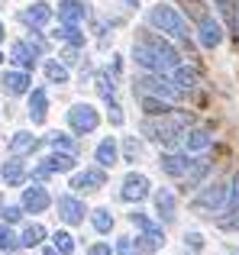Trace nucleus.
<instances>
[{
	"label": "nucleus",
	"instance_id": "09e8293b",
	"mask_svg": "<svg viewBox=\"0 0 239 255\" xmlns=\"http://www.w3.org/2000/svg\"><path fill=\"white\" fill-rule=\"evenodd\" d=\"M236 36H239V23H236Z\"/></svg>",
	"mask_w": 239,
	"mask_h": 255
},
{
	"label": "nucleus",
	"instance_id": "39448f33",
	"mask_svg": "<svg viewBox=\"0 0 239 255\" xmlns=\"http://www.w3.org/2000/svg\"><path fill=\"white\" fill-rule=\"evenodd\" d=\"M227 191H230V187H223V184H210L207 191L191 204V207H194V213L207 217V213H214V210H227V197H230Z\"/></svg>",
	"mask_w": 239,
	"mask_h": 255
},
{
	"label": "nucleus",
	"instance_id": "4be33fe9",
	"mask_svg": "<svg viewBox=\"0 0 239 255\" xmlns=\"http://www.w3.org/2000/svg\"><path fill=\"white\" fill-rule=\"evenodd\" d=\"M39 149V139L32 136V132H16V136L10 139V152L13 155H23V152H36Z\"/></svg>",
	"mask_w": 239,
	"mask_h": 255
},
{
	"label": "nucleus",
	"instance_id": "9b49d317",
	"mask_svg": "<svg viewBox=\"0 0 239 255\" xmlns=\"http://www.w3.org/2000/svg\"><path fill=\"white\" fill-rule=\"evenodd\" d=\"M45 207H49V194H45V187L32 184V187H26V191H23V210H29V213H42Z\"/></svg>",
	"mask_w": 239,
	"mask_h": 255
},
{
	"label": "nucleus",
	"instance_id": "72a5a7b5",
	"mask_svg": "<svg viewBox=\"0 0 239 255\" xmlns=\"http://www.w3.org/2000/svg\"><path fill=\"white\" fill-rule=\"evenodd\" d=\"M52 243H55V249L62 252V255H71V252H75V239H71L68 233H55V236H52Z\"/></svg>",
	"mask_w": 239,
	"mask_h": 255
},
{
	"label": "nucleus",
	"instance_id": "a211bd4d",
	"mask_svg": "<svg viewBox=\"0 0 239 255\" xmlns=\"http://www.w3.org/2000/svg\"><path fill=\"white\" fill-rule=\"evenodd\" d=\"M155 210L162 220H175V194L168 187H158L155 191Z\"/></svg>",
	"mask_w": 239,
	"mask_h": 255
},
{
	"label": "nucleus",
	"instance_id": "c03bdc74",
	"mask_svg": "<svg viewBox=\"0 0 239 255\" xmlns=\"http://www.w3.org/2000/svg\"><path fill=\"white\" fill-rule=\"evenodd\" d=\"M123 3H129V6H139V0H123Z\"/></svg>",
	"mask_w": 239,
	"mask_h": 255
},
{
	"label": "nucleus",
	"instance_id": "2eb2a0df",
	"mask_svg": "<svg viewBox=\"0 0 239 255\" xmlns=\"http://www.w3.org/2000/svg\"><path fill=\"white\" fill-rule=\"evenodd\" d=\"M49 19H52V6H49V3H42V0L23 10V23H26V26H32V29H36V26H45Z\"/></svg>",
	"mask_w": 239,
	"mask_h": 255
},
{
	"label": "nucleus",
	"instance_id": "cd10ccee",
	"mask_svg": "<svg viewBox=\"0 0 239 255\" xmlns=\"http://www.w3.org/2000/svg\"><path fill=\"white\" fill-rule=\"evenodd\" d=\"M142 110L149 117H165V113H171V107L165 97H142Z\"/></svg>",
	"mask_w": 239,
	"mask_h": 255
},
{
	"label": "nucleus",
	"instance_id": "79ce46f5",
	"mask_svg": "<svg viewBox=\"0 0 239 255\" xmlns=\"http://www.w3.org/2000/svg\"><path fill=\"white\" fill-rule=\"evenodd\" d=\"M62 58H65L68 65H75V62H78V45H71V49H65V52H62Z\"/></svg>",
	"mask_w": 239,
	"mask_h": 255
},
{
	"label": "nucleus",
	"instance_id": "a878e982",
	"mask_svg": "<svg viewBox=\"0 0 239 255\" xmlns=\"http://www.w3.org/2000/svg\"><path fill=\"white\" fill-rule=\"evenodd\" d=\"M23 178H26V168H23V162H19V158H13V162L3 165V181H6L10 187L23 184Z\"/></svg>",
	"mask_w": 239,
	"mask_h": 255
},
{
	"label": "nucleus",
	"instance_id": "473e14b6",
	"mask_svg": "<svg viewBox=\"0 0 239 255\" xmlns=\"http://www.w3.org/2000/svg\"><path fill=\"white\" fill-rule=\"evenodd\" d=\"M97 91H101V97H104V100H114L117 84H114V78H110L107 71H101V75H97Z\"/></svg>",
	"mask_w": 239,
	"mask_h": 255
},
{
	"label": "nucleus",
	"instance_id": "e433bc0d",
	"mask_svg": "<svg viewBox=\"0 0 239 255\" xmlns=\"http://www.w3.org/2000/svg\"><path fill=\"white\" fill-rule=\"evenodd\" d=\"M142 252V246H136L132 239H120L117 243V255H139Z\"/></svg>",
	"mask_w": 239,
	"mask_h": 255
},
{
	"label": "nucleus",
	"instance_id": "b1692460",
	"mask_svg": "<svg viewBox=\"0 0 239 255\" xmlns=\"http://www.w3.org/2000/svg\"><path fill=\"white\" fill-rule=\"evenodd\" d=\"M207 171H210V162H204V158H197L194 165H191V171L184 174V187H197L204 178H207Z\"/></svg>",
	"mask_w": 239,
	"mask_h": 255
},
{
	"label": "nucleus",
	"instance_id": "4468645a",
	"mask_svg": "<svg viewBox=\"0 0 239 255\" xmlns=\"http://www.w3.org/2000/svg\"><path fill=\"white\" fill-rule=\"evenodd\" d=\"M36 55H39V49L32 42H16V45H13V52H10V58L19 65V68H26V71L36 68Z\"/></svg>",
	"mask_w": 239,
	"mask_h": 255
},
{
	"label": "nucleus",
	"instance_id": "9d476101",
	"mask_svg": "<svg viewBox=\"0 0 239 255\" xmlns=\"http://www.w3.org/2000/svg\"><path fill=\"white\" fill-rule=\"evenodd\" d=\"M84 213H88V210H84V204L78 197H71V194H62V197H58V217H62L65 223H71V226L81 223Z\"/></svg>",
	"mask_w": 239,
	"mask_h": 255
},
{
	"label": "nucleus",
	"instance_id": "ea45409f",
	"mask_svg": "<svg viewBox=\"0 0 239 255\" xmlns=\"http://www.w3.org/2000/svg\"><path fill=\"white\" fill-rule=\"evenodd\" d=\"M184 243H188L191 249H201V246H204V239H201V233H188V236H184Z\"/></svg>",
	"mask_w": 239,
	"mask_h": 255
},
{
	"label": "nucleus",
	"instance_id": "a18cd8bd",
	"mask_svg": "<svg viewBox=\"0 0 239 255\" xmlns=\"http://www.w3.org/2000/svg\"><path fill=\"white\" fill-rule=\"evenodd\" d=\"M3 36H6V32H3V23H0V42H3Z\"/></svg>",
	"mask_w": 239,
	"mask_h": 255
},
{
	"label": "nucleus",
	"instance_id": "58836bf2",
	"mask_svg": "<svg viewBox=\"0 0 239 255\" xmlns=\"http://www.w3.org/2000/svg\"><path fill=\"white\" fill-rule=\"evenodd\" d=\"M19 217H23V207H3V220L6 223H16Z\"/></svg>",
	"mask_w": 239,
	"mask_h": 255
},
{
	"label": "nucleus",
	"instance_id": "de8ad7c7",
	"mask_svg": "<svg viewBox=\"0 0 239 255\" xmlns=\"http://www.w3.org/2000/svg\"><path fill=\"white\" fill-rule=\"evenodd\" d=\"M230 252H233V255H239V249H230Z\"/></svg>",
	"mask_w": 239,
	"mask_h": 255
},
{
	"label": "nucleus",
	"instance_id": "f704fd0d",
	"mask_svg": "<svg viewBox=\"0 0 239 255\" xmlns=\"http://www.w3.org/2000/svg\"><path fill=\"white\" fill-rule=\"evenodd\" d=\"M0 249H6V252L19 249V243H16V236L10 233V226H0Z\"/></svg>",
	"mask_w": 239,
	"mask_h": 255
},
{
	"label": "nucleus",
	"instance_id": "f03ea898",
	"mask_svg": "<svg viewBox=\"0 0 239 255\" xmlns=\"http://www.w3.org/2000/svg\"><path fill=\"white\" fill-rule=\"evenodd\" d=\"M184 123H188V113H165L162 120H145L142 132L162 145H178V139L184 136Z\"/></svg>",
	"mask_w": 239,
	"mask_h": 255
},
{
	"label": "nucleus",
	"instance_id": "bb28decb",
	"mask_svg": "<svg viewBox=\"0 0 239 255\" xmlns=\"http://www.w3.org/2000/svg\"><path fill=\"white\" fill-rule=\"evenodd\" d=\"M49 145L55 152H68V155H78V142L71 136H65V132H52L49 136Z\"/></svg>",
	"mask_w": 239,
	"mask_h": 255
},
{
	"label": "nucleus",
	"instance_id": "6e6552de",
	"mask_svg": "<svg viewBox=\"0 0 239 255\" xmlns=\"http://www.w3.org/2000/svg\"><path fill=\"white\" fill-rule=\"evenodd\" d=\"M71 168H75V155H68V152H55V155L42 158L32 174H36V178H49V174H55V171H71Z\"/></svg>",
	"mask_w": 239,
	"mask_h": 255
},
{
	"label": "nucleus",
	"instance_id": "1a4fd4ad",
	"mask_svg": "<svg viewBox=\"0 0 239 255\" xmlns=\"http://www.w3.org/2000/svg\"><path fill=\"white\" fill-rule=\"evenodd\" d=\"M107 184V174H104V168H88V171H81V174H75L71 178V187L75 191H101V187Z\"/></svg>",
	"mask_w": 239,
	"mask_h": 255
},
{
	"label": "nucleus",
	"instance_id": "f8f14e48",
	"mask_svg": "<svg viewBox=\"0 0 239 255\" xmlns=\"http://www.w3.org/2000/svg\"><path fill=\"white\" fill-rule=\"evenodd\" d=\"M191 165L194 162H188V155H162L158 158V168L165 174H171V178H184L191 171Z\"/></svg>",
	"mask_w": 239,
	"mask_h": 255
},
{
	"label": "nucleus",
	"instance_id": "7ed1b4c3",
	"mask_svg": "<svg viewBox=\"0 0 239 255\" xmlns=\"http://www.w3.org/2000/svg\"><path fill=\"white\" fill-rule=\"evenodd\" d=\"M149 23L158 26L162 32H168V36H175V39H184V42H188V36H191V29H188V23H184V16L175 10V6H168V3H155V6H152Z\"/></svg>",
	"mask_w": 239,
	"mask_h": 255
},
{
	"label": "nucleus",
	"instance_id": "8fccbe9b",
	"mask_svg": "<svg viewBox=\"0 0 239 255\" xmlns=\"http://www.w3.org/2000/svg\"><path fill=\"white\" fill-rule=\"evenodd\" d=\"M0 62H3V55H0Z\"/></svg>",
	"mask_w": 239,
	"mask_h": 255
},
{
	"label": "nucleus",
	"instance_id": "4c0bfd02",
	"mask_svg": "<svg viewBox=\"0 0 239 255\" xmlns=\"http://www.w3.org/2000/svg\"><path fill=\"white\" fill-rule=\"evenodd\" d=\"M123 152H126V162H136V158L142 155V149H139V142H136V139H126Z\"/></svg>",
	"mask_w": 239,
	"mask_h": 255
},
{
	"label": "nucleus",
	"instance_id": "aec40b11",
	"mask_svg": "<svg viewBox=\"0 0 239 255\" xmlns=\"http://www.w3.org/2000/svg\"><path fill=\"white\" fill-rule=\"evenodd\" d=\"M210 142H214V136L207 129H191L184 136V149L188 152H204V149H210Z\"/></svg>",
	"mask_w": 239,
	"mask_h": 255
},
{
	"label": "nucleus",
	"instance_id": "6ab92c4d",
	"mask_svg": "<svg viewBox=\"0 0 239 255\" xmlns=\"http://www.w3.org/2000/svg\"><path fill=\"white\" fill-rule=\"evenodd\" d=\"M45 110H49V97H45L42 87H36V91H32V97H29V117H32V123H42V120H45Z\"/></svg>",
	"mask_w": 239,
	"mask_h": 255
},
{
	"label": "nucleus",
	"instance_id": "dca6fc26",
	"mask_svg": "<svg viewBox=\"0 0 239 255\" xmlns=\"http://www.w3.org/2000/svg\"><path fill=\"white\" fill-rule=\"evenodd\" d=\"M84 16H88V6L81 0H62L58 3V19L62 23H81Z\"/></svg>",
	"mask_w": 239,
	"mask_h": 255
},
{
	"label": "nucleus",
	"instance_id": "423d86ee",
	"mask_svg": "<svg viewBox=\"0 0 239 255\" xmlns=\"http://www.w3.org/2000/svg\"><path fill=\"white\" fill-rule=\"evenodd\" d=\"M68 123H71V129L75 132H94L97 129V123H101V117H97V110L91 104H75L68 110Z\"/></svg>",
	"mask_w": 239,
	"mask_h": 255
},
{
	"label": "nucleus",
	"instance_id": "0eeeda50",
	"mask_svg": "<svg viewBox=\"0 0 239 255\" xmlns=\"http://www.w3.org/2000/svg\"><path fill=\"white\" fill-rule=\"evenodd\" d=\"M120 197L129 200V204H132V200H136V204H139V200H145V197H149V178H145V174L129 171L123 178V191H120Z\"/></svg>",
	"mask_w": 239,
	"mask_h": 255
},
{
	"label": "nucleus",
	"instance_id": "c756f323",
	"mask_svg": "<svg viewBox=\"0 0 239 255\" xmlns=\"http://www.w3.org/2000/svg\"><path fill=\"white\" fill-rule=\"evenodd\" d=\"M42 239H45V230H42L39 223H29V226L23 230V246H29V249H32V246H39Z\"/></svg>",
	"mask_w": 239,
	"mask_h": 255
},
{
	"label": "nucleus",
	"instance_id": "20e7f679",
	"mask_svg": "<svg viewBox=\"0 0 239 255\" xmlns=\"http://www.w3.org/2000/svg\"><path fill=\"white\" fill-rule=\"evenodd\" d=\"M132 91H139V97H165V100H181V94H184L178 84L165 81V75H155V71L149 78H136Z\"/></svg>",
	"mask_w": 239,
	"mask_h": 255
},
{
	"label": "nucleus",
	"instance_id": "49530a36",
	"mask_svg": "<svg viewBox=\"0 0 239 255\" xmlns=\"http://www.w3.org/2000/svg\"><path fill=\"white\" fill-rule=\"evenodd\" d=\"M230 226H236V230H239V217H236V220H233V223H230Z\"/></svg>",
	"mask_w": 239,
	"mask_h": 255
},
{
	"label": "nucleus",
	"instance_id": "a19ab883",
	"mask_svg": "<svg viewBox=\"0 0 239 255\" xmlns=\"http://www.w3.org/2000/svg\"><path fill=\"white\" fill-rule=\"evenodd\" d=\"M88 255H114V249H110L107 243H97V246H91V252Z\"/></svg>",
	"mask_w": 239,
	"mask_h": 255
},
{
	"label": "nucleus",
	"instance_id": "393cba45",
	"mask_svg": "<svg viewBox=\"0 0 239 255\" xmlns=\"http://www.w3.org/2000/svg\"><path fill=\"white\" fill-rule=\"evenodd\" d=\"M175 84L181 87V91H194L197 87V71L188 68V65H178L175 68Z\"/></svg>",
	"mask_w": 239,
	"mask_h": 255
},
{
	"label": "nucleus",
	"instance_id": "7c9ffc66",
	"mask_svg": "<svg viewBox=\"0 0 239 255\" xmlns=\"http://www.w3.org/2000/svg\"><path fill=\"white\" fill-rule=\"evenodd\" d=\"M162 243H165L162 226H152V230H145V233H142V249H158Z\"/></svg>",
	"mask_w": 239,
	"mask_h": 255
},
{
	"label": "nucleus",
	"instance_id": "37998d69",
	"mask_svg": "<svg viewBox=\"0 0 239 255\" xmlns=\"http://www.w3.org/2000/svg\"><path fill=\"white\" fill-rule=\"evenodd\" d=\"M42 255H62V252H58V249H45Z\"/></svg>",
	"mask_w": 239,
	"mask_h": 255
},
{
	"label": "nucleus",
	"instance_id": "f257e3e1",
	"mask_svg": "<svg viewBox=\"0 0 239 255\" xmlns=\"http://www.w3.org/2000/svg\"><path fill=\"white\" fill-rule=\"evenodd\" d=\"M132 58H136V65H142L145 71H155V75L178 68V52L165 39H158L155 32H142L132 42Z\"/></svg>",
	"mask_w": 239,
	"mask_h": 255
},
{
	"label": "nucleus",
	"instance_id": "ddd939ff",
	"mask_svg": "<svg viewBox=\"0 0 239 255\" xmlns=\"http://www.w3.org/2000/svg\"><path fill=\"white\" fill-rule=\"evenodd\" d=\"M220 42H223L220 23H217V19H210V16H204L201 19V45H204V49H217Z\"/></svg>",
	"mask_w": 239,
	"mask_h": 255
},
{
	"label": "nucleus",
	"instance_id": "f3484780",
	"mask_svg": "<svg viewBox=\"0 0 239 255\" xmlns=\"http://www.w3.org/2000/svg\"><path fill=\"white\" fill-rule=\"evenodd\" d=\"M0 84H3L6 94H13V97H16V94H26V91H29V75H26V71H6V75L0 78Z\"/></svg>",
	"mask_w": 239,
	"mask_h": 255
},
{
	"label": "nucleus",
	"instance_id": "5701e85b",
	"mask_svg": "<svg viewBox=\"0 0 239 255\" xmlns=\"http://www.w3.org/2000/svg\"><path fill=\"white\" fill-rule=\"evenodd\" d=\"M55 36H58V39H65V42H68V45H78V49H81V45H84V32L78 29L75 23H62V26H58V29H55Z\"/></svg>",
	"mask_w": 239,
	"mask_h": 255
},
{
	"label": "nucleus",
	"instance_id": "412c9836",
	"mask_svg": "<svg viewBox=\"0 0 239 255\" xmlns=\"http://www.w3.org/2000/svg\"><path fill=\"white\" fill-rule=\"evenodd\" d=\"M94 158H97L101 168H114V165H117V142H114V139H104V142L97 145Z\"/></svg>",
	"mask_w": 239,
	"mask_h": 255
},
{
	"label": "nucleus",
	"instance_id": "c85d7f7f",
	"mask_svg": "<svg viewBox=\"0 0 239 255\" xmlns=\"http://www.w3.org/2000/svg\"><path fill=\"white\" fill-rule=\"evenodd\" d=\"M91 220H94V230L97 233H110V230H114V213H110L107 207L94 210V217H91Z\"/></svg>",
	"mask_w": 239,
	"mask_h": 255
},
{
	"label": "nucleus",
	"instance_id": "2f4dec72",
	"mask_svg": "<svg viewBox=\"0 0 239 255\" xmlns=\"http://www.w3.org/2000/svg\"><path fill=\"white\" fill-rule=\"evenodd\" d=\"M45 78H49L52 84H65V81H68V71H65V65L49 62V65H45Z\"/></svg>",
	"mask_w": 239,
	"mask_h": 255
},
{
	"label": "nucleus",
	"instance_id": "c9c22d12",
	"mask_svg": "<svg viewBox=\"0 0 239 255\" xmlns=\"http://www.w3.org/2000/svg\"><path fill=\"white\" fill-rule=\"evenodd\" d=\"M227 213H239V174L230 184V197H227Z\"/></svg>",
	"mask_w": 239,
	"mask_h": 255
}]
</instances>
